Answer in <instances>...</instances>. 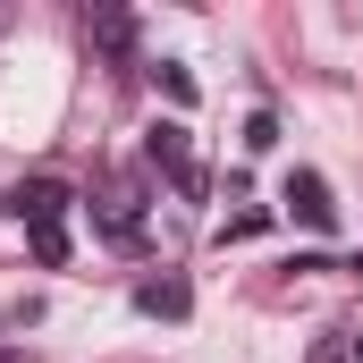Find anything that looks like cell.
Masks as SVG:
<instances>
[{
	"instance_id": "6da1fadb",
	"label": "cell",
	"mask_w": 363,
	"mask_h": 363,
	"mask_svg": "<svg viewBox=\"0 0 363 363\" xmlns=\"http://www.w3.org/2000/svg\"><path fill=\"white\" fill-rule=\"evenodd\" d=\"M144 161H152V169H161L169 186H178V194H203L194 144H186V118H152V127H144Z\"/></svg>"
},
{
	"instance_id": "7a4b0ae2",
	"label": "cell",
	"mask_w": 363,
	"mask_h": 363,
	"mask_svg": "<svg viewBox=\"0 0 363 363\" xmlns=\"http://www.w3.org/2000/svg\"><path fill=\"white\" fill-rule=\"evenodd\" d=\"M68 203H77V194H68L60 178H26V186H17V203H9V211H17L26 228H68Z\"/></svg>"
},
{
	"instance_id": "3957f363",
	"label": "cell",
	"mask_w": 363,
	"mask_h": 363,
	"mask_svg": "<svg viewBox=\"0 0 363 363\" xmlns=\"http://www.w3.org/2000/svg\"><path fill=\"white\" fill-rule=\"evenodd\" d=\"M287 211H296L313 237H330V228H338V203H330V186L313 178V169H296V178H287Z\"/></svg>"
},
{
	"instance_id": "277c9868",
	"label": "cell",
	"mask_w": 363,
	"mask_h": 363,
	"mask_svg": "<svg viewBox=\"0 0 363 363\" xmlns=\"http://www.w3.org/2000/svg\"><path fill=\"white\" fill-rule=\"evenodd\" d=\"M93 220H101V228H110L118 245H144V211H135V186H101Z\"/></svg>"
},
{
	"instance_id": "5b68a950",
	"label": "cell",
	"mask_w": 363,
	"mask_h": 363,
	"mask_svg": "<svg viewBox=\"0 0 363 363\" xmlns=\"http://www.w3.org/2000/svg\"><path fill=\"white\" fill-rule=\"evenodd\" d=\"M85 34L110 51V60H127V51H135V17H127V9H93V17H85Z\"/></svg>"
},
{
	"instance_id": "8992f818",
	"label": "cell",
	"mask_w": 363,
	"mask_h": 363,
	"mask_svg": "<svg viewBox=\"0 0 363 363\" xmlns=\"http://www.w3.org/2000/svg\"><path fill=\"white\" fill-rule=\"evenodd\" d=\"M135 304H144V313H161V321H186V313H194L186 279H144V287H135Z\"/></svg>"
},
{
	"instance_id": "52a82bcc",
	"label": "cell",
	"mask_w": 363,
	"mask_h": 363,
	"mask_svg": "<svg viewBox=\"0 0 363 363\" xmlns=\"http://www.w3.org/2000/svg\"><path fill=\"white\" fill-rule=\"evenodd\" d=\"M26 245H34L43 271H68V228H26Z\"/></svg>"
},
{
	"instance_id": "ba28073f",
	"label": "cell",
	"mask_w": 363,
	"mask_h": 363,
	"mask_svg": "<svg viewBox=\"0 0 363 363\" xmlns=\"http://www.w3.org/2000/svg\"><path fill=\"white\" fill-rule=\"evenodd\" d=\"M152 77H161V93H169V101H178V110H194V68H178V60H161V68H152Z\"/></svg>"
},
{
	"instance_id": "9c48e42d",
	"label": "cell",
	"mask_w": 363,
	"mask_h": 363,
	"mask_svg": "<svg viewBox=\"0 0 363 363\" xmlns=\"http://www.w3.org/2000/svg\"><path fill=\"white\" fill-rule=\"evenodd\" d=\"M271 144H279V118H271V110H254V118H245V152H271Z\"/></svg>"
},
{
	"instance_id": "30bf717a",
	"label": "cell",
	"mask_w": 363,
	"mask_h": 363,
	"mask_svg": "<svg viewBox=\"0 0 363 363\" xmlns=\"http://www.w3.org/2000/svg\"><path fill=\"white\" fill-rule=\"evenodd\" d=\"M0 363H17V355H9V347H0Z\"/></svg>"
},
{
	"instance_id": "8fae6325",
	"label": "cell",
	"mask_w": 363,
	"mask_h": 363,
	"mask_svg": "<svg viewBox=\"0 0 363 363\" xmlns=\"http://www.w3.org/2000/svg\"><path fill=\"white\" fill-rule=\"evenodd\" d=\"M355 363H363V338H355Z\"/></svg>"
}]
</instances>
